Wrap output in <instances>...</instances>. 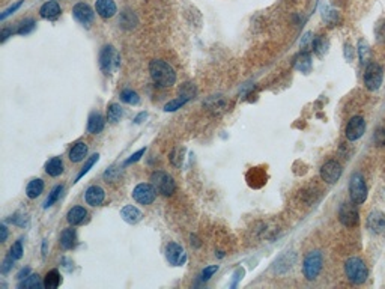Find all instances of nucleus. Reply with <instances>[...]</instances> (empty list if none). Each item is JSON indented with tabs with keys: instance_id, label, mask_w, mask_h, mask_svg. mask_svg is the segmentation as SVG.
Masks as SVG:
<instances>
[{
	"instance_id": "48",
	"label": "nucleus",
	"mask_w": 385,
	"mask_h": 289,
	"mask_svg": "<svg viewBox=\"0 0 385 289\" xmlns=\"http://www.w3.org/2000/svg\"><path fill=\"white\" fill-rule=\"evenodd\" d=\"M21 5H23V2H21V0H20V2H17V3H15V5H14V6H11V8H8V9H6V11H5V12H3V14H2V15H0V20H5V18H6V17H8V15H11V14H12V12H15V11H17V9H18V8H20V6H21Z\"/></svg>"
},
{
	"instance_id": "22",
	"label": "nucleus",
	"mask_w": 385,
	"mask_h": 289,
	"mask_svg": "<svg viewBox=\"0 0 385 289\" xmlns=\"http://www.w3.org/2000/svg\"><path fill=\"white\" fill-rule=\"evenodd\" d=\"M60 247L63 250H71L76 247L77 244V234H76V229L74 227H68V229H63L62 234H60Z\"/></svg>"
},
{
	"instance_id": "13",
	"label": "nucleus",
	"mask_w": 385,
	"mask_h": 289,
	"mask_svg": "<svg viewBox=\"0 0 385 289\" xmlns=\"http://www.w3.org/2000/svg\"><path fill=\"white\" fill-rule=\"evenodd\" d=\"M73 15L82 24H91L95 18V12L88 3H77L73 8Z\"/></svg>"
},
{
	"instance_id": "35",
	"label": "nucleus",
	"mask_w": 385,
	"mask_h": 289,
	"mask_svg": "<svg viewBox=\"0 0 385 289\" xmlns=\"http://www.w3.org/2000/svg\"><path fill=\"white\" fill-rule=\"evenodd\" d=\"M188 101H190L188 98L179 95V98H176V99H173V101H169V102L164 105V110H166V111H175V110L181 108L184 104H187Z\"/></svg>"
},
{
	"instance_id": "10",
	"label": "nucleus",
	"mask_w": 385,
	"mask_h": 289,
	"mask_svg": "<svg viewBox=\"0 0 385 289\" xmlns=\"http://www.w3.org/2000/svg\"><path fill=\"white\" fill-rule=\"evenodd\" d=\"M342 174H343V169H342L340 163L336 160H328L320 167V178L327 184H336L340 180Z\"/></svg>"
},
{
	"instance_id": "38",
	"label": "nucleus",
	"mask_w": 385,
	"mask_h": 289,
	"mask_svg": "<svg viewBox=\"0 0 385 289\" xmlns=\"http://www.w3.org/2000/svg\"><path fill=\"white\" fill-rule=\"evenodd\" d=\"M327 41L324 39V38H314V39H311V48L319 54V56H322L325 51H327Z\"/></svg>"
},
{
	"instance_id": "25",
	"label": "nucleus",
	"mask_w": 385,
	"mask_h": 289,
	"mask_svg": "<svg viewBox=\"0 0 385 289\" xmlns=\"http://www.w3.org/2000/svg\"><path fill=\"white\" fill-rule=\"evenodd\" d=\"M63 169H65V167H63V161H62L60 157H54V158L48 160L47 164H45V172H47L50 177H53V178L60 177V175L63 174Z\"/></svg>"
},
{
	"instance_id": "6",
	"label": "nucleus",
	"mask_w": 385,
	"mask_h": 289,
	"mask_svg": "<svg viewBox=\"0 0 385 289\" xmlns=\"http://www.w3.org/2000/svg\"><path fill=\"white\" fill-rule=\"evenodd\" d=\"M367 186L361 174L355 172L349 180V196L351 200L357 205H361L367 199Z\"/></svg>"
},
{
	"instance_id": "53",
	"label": "nucleus",
	"mask_w": 385,
	"mask_h": 289,
	"mask_svg": "<svg viewBox=\"0 0 385 289\" xmlns=\"http://www.w3.org/2000/svg\"><path fill=\"white\" fill-rule=\"evenodd\" d=\"M145 118H146V113H140V114L136 118V121H134V122H136V124H140V122H142V119H145Z\"/></svg>"
},
{
	"instance_id": "23",
	"label": "nucleus",
	"mask_w": 385,
	"mask_h": 289,
	"mask_svg": "<svg viewBox=\"0 0 385 289\" xmlns=\"http://www.w3.org/2000/svg\"><path fill=\"white\" fill-rule=\"evenodd\" d=\"M120 217H122L126 223H130V224H136L137 221H140V220H142L143 214H142V211H140L139 208H136V206H133V205H126V206H123V208H122V211H120Z\"/></svg>"
},
{
	"instance_id": "19",
	"label": "nucleus",
	"mask_w": 385,
	"mask_h": 289,
	"mask_svg": "<svg viewBox=\"0 0 385 289\" xmlns=\"http://www.w3.org/2000/svg\"><path fill=\"white\" fill-rule=\"evenodd\" d=\"M60 12H62V11H60V5H59L56 0H48V2H45V3L41 6V9H39V15H41L42 18H45V20H53V18H56Z\"/></svg>"
},
{
	"instance_id": "36",
	"label": "nucleus",
	"mask_w": 385,
	"mask_h": 289,
	"mask_svg": "<svg viewBox=\"0 0 385 289\" xmlns=\"http://www.w3.org/2000/svg\"><path fill=\"white\" fill-rule=\"evenodd\" d=\"M33 29H35V21H33L32 18H27V20H23V21L20 23V26H18V29H17V33H18V35H27V33H30Z\"/></svg>"
},
{
	"instance_id": "28",
	"label": "nucleus",
	"mask_w": 385,
	"mask_h": 289,
	"mask_svg": "<svg viewBox=\"0 0 385 289\" xmlns=\"http://www.w3.org/2000/svg\"><path fill=\"white\" fill-rule=\"evenodd\" d=\"M123 116V110L119 104H110L107 108V121L110 124H117Z\"/></svg>"
},
{
	"instance_id": "5",
	"label": "nucleus",
	"mask_w": 385,
	"mask_h": 289,
	"mask_svg": "<svg viewBox=\"0 0 385 289\" xmlns=\"http://www.w3.org/2000/svg\"><path fill=\"white\" fill-rule=\"evenodd\" d=\"M322 264H324V259H322V253L314 250V252H310L304 262H302V273L305 276L307 280H314L320 270H322Z\"/></svg>"
},
{
	"instance_id": "31",
	"label": "nucleus",
	"mask_w": 385,
	"mask_h": 289,
	"mask_svg": "<svg viewBox=\"0 0 385 289\" xmlns=\"http://www.w3.org/2000/svg\"><path fill=\"white\" fill-rule=\"evenodd\" d=\"M120 101H123L125 104H130V105H137L140 102V96L137 92H134L131 89H123L120 92Z\"/></svg>"
},
{
	"instance_id": "7",
	"label": "nucleus",
	"mask_w": 385,
	"mask_h": 289,
	"mask_svg": "<svg viewBox=\"0 0 385 289\" xmlns=\"http://www.w3.org/2000/svg\"><path fill=\"white\" fill-rule=\"evenodd\" d=\"M384 82V70L379 64L370 62L364 71V85L369 91H378Z\"/></svg>"
},
{
	"instance_id": "26",
	"label": "nucleus",
	"mask_w": 385,
	"mask_h": 289,
	"mask_svg": "<svg viewBox=\"0 0 385 289\" xmlns=\"http://www.w3.org/2000/svg\"><path fill=\"white\" fill-rule=\"evenodd\" d=\"M44 192V181L41 180V178H35V180H32L29 184H27V187H26V196L29 197V199H36V197H39L41 194Z\"/></svg>"
},
{
	"instance_id": "46",
	"label": "nucleus",
	"mask_w": 385,
	"mask_h": 289,
	"mask_svg": "<svg viewBox=\"0 0 385 289\" xmlns=\"http://www.w3.org/2000/svg\"><path fill=\"white\" fill-rule=\"evenodd\" d=\"M9 221L14 223V224H17V226H24V224L27 223V218L23 217V215H20V214H14V215H11Z\"/></svg>"
},
{
	"instance_id": "42",
	"label": "nucleus",
	"mask_w": 385,
	"mask_h": 289,
	"mask_svg": "<svg viewBox=\"0 0 385 289\" xmlns=\"http://www.w3.org/2000/svg\"><path fill=\"white\" fill-rule=\"evenodd\" d=\"M217 270H218V265H211V267H206L203 271H202V276H200V279L203 280V282H206V280H209L215 273H217Z\"/></svg>"
},
{
	"instance_id": "37",
	"label": "nucleus",
	"mask_w": 385,
	"mask_h": 289,
	"mask_svg": "<svg viewBox=\"0 0 385 289\" xmlns=\"http://www.w3.org/2000/svg\"><path fill=\"white\" fill-rule=\"evenodd\" d=\"M179 95L185 96V98H188V99H192V98H196V95H197V89H196V86L191 85V83H184V85L179 88Z\"/></svg>"
},
{
	"instance_id": "16",
	"label": "nucleus",
	"mask_w": 385,
	"mask_h": 289,
	"mask_svg": "<svg viewBox=\"0 0 385 289\" xmlns=\"http://www.w3.org/2000/svg\"><path fill=\"white\" fill-rule=\"evenodd\" d=\"M95 11L101 18L107 20V18H111L117 12V8L113 0H96Z\"/></svg>"
},
{
	"instance_id": "24",
	"label": "nucleus",
	"mask_w": 385,
	"mask_h": 289,
	"mask_svg": "<svg viewBox=\"0 0 385 289\" xmlns=\"http://www.w3.org/2000/svg\"><path fill=\"white\" fill-rule=\"evenodd\" d=\"M86 155H88V145H86L85 142H77V143L71 148V151H70V160H71L73 163H80V161H83V160L86 158Z\"/></svg>"
},
{
	"instance_id": "18",
	"label": "nucleus",
	"mask_w": 385,
	"mask_h": 289,
	"mask_svg": "<svg viewBox=\"0 0 385 289\" xmlns=\"http://www.w3.org/2000/svg\"><path fill=\"white\" fill-rule=\"evenodd\" d=\"M85 199H86V203L91 205V206H99L104 199H105V192L99 187V186H91L86 193H85Z\"/></svg>"
},
{
	"instance_id": "52",
	"label": "nucleus",
	"mask_w": 385,
	"mask_h": 289,
	"mask_svg": "<svg viewBox=\"0 0 385 289\" xmlns=\"http://www.w3.org/2000/svg\"><path fill=\"white\" fill-rule=\"evenodd\" d=\"M0 232H2L0 241H2V243H5V241H6V238H8V229H6V226H5V224H2V226H0Z\"/></svg>"
},
{
	"instance_id": "47",
	"label": "nucleus",
	"mask_w": 385,
	"mask_h": 289,
	"mask_svg": "<svg viewBox=\"0 0 385 289\" xmlns=\"http://www.w3.org/2000/svg\"><path fill=\"white\" fill-rule=\"evenodd\" d=\"M324 18H327V21H328V23L336 24V23H337V20H339V12H337V11H328L327 14L324 12Z\"/></svg>"
},
{
	"instance_id": "3",
	"label": "nucleus",
	"mask_w": 385,
	"mask_h": 289,
	"mask_svg": "<svg viewBox=\"0 0 385 289\" xmlns=\"http://www.w3.org/2000/svg\"><path fill=\"white\" fill-rule=\"evenodd\" d=\"M120 67V54L113 45H105L99 53V68L104 74H113Z\"/></svg>"
},
{
	"instance_id": "15",
	"label": "nucleus",
	"mask_w": 385,
	"mask_h": 289,
	"mask_svg": "<svg viewBox=\"0 0 385 289\" xmlns=\"http://www.w3.org/2000/svg\"><path fill=\"white\" fill-rule=\"evenodd\" d=\"M203 105H205L209 111H212L214 114H221L223 111H226V110L229 108V102H227V99L223 95L209 96V98L203 102Z\"/></svg>"
},
{
	"instance_id": "51",
	"label": "nucleus",
	"mask_w": 385,
	"mask_h": 289,
	"mask_svg": "<svg viewBox=\"0 0 385 289\" xmlns=\"http://www.w3.org/2000/svg\"><path fill=\"white\" fill-rule=\"evenodd\" d=\"M29 273H30V268H21L20 273L17 274V279H18V280H23V279H26V277L29 276Z\"/></svg>"
},
{
	"instance_id": "34",
	"label": "nucleus",
	"mask_w": 385,
	"mask_h": 289,
	"mask_svg": "<svg viewBox=\"0 0 385 289\" xmlns=\"http://www.w3.org/2000/svg\"><path fill=\"white\" fill-rule=\"evenodd\" d=\"M184 154H185V149L184 148H175L170 154V163L175 166V167H181L182 163H184Z\"/></svg>"
},
{
	"instance_id": "14",
	"label": "nucleus",
	"mask_w": 385,
	"mask_h": 289,
	"mask_svg": "<svg viewBox=\"0 0 385 289\" xmlns=\"http://www.w3.org/2000/svg\"><path fill=\"white\" fill-rule=\"evenodd\" d=\"M367 229L373 234L385 232V214L381 211H372L367 217Z\"/></svg>"
},
{
	"instance_id": "8",
	"label": "nucleus",
	"mask_w": 385,
	"mask_h": 289,
	"mask_svg": "<svg viewBox=\"0 0 385 289\" xmlns=\"http://www.w3.org/2000/svg\"><path fill=\"white\" fill-rule=\"evenodd\" d=\"M339 220L345 227H355L360 221V212L357 208V203L354 202H345L342 203L339 209Z\"/></svg>"
},
{
	"instance_id": "1",
	"label": "nucleus",
	"mask_w": 385,
	"mask_h": 289,
	"mask_svg": "<svg viewBox=\"0 0 385 289\" xmlns=\"http://www.w3.org/2000/svg\"><path fill=\"white\" fill-rule=\"evenodd\" d=\"M149 73L154 80V83L160 88H170L176 83V73L164 61L155 59L149 64Z\"/></svg>"
},
{
	"instance_id": "30",
	"label": "nucleus",
	"mask_w": 385,
	"mask_h": 289,
	"mask_svg": "<svg viewBox=\"0 0 385 289\" xmlns=\"http://www.w3.org/2000/svg\"><path fill=\"white\" fill-rule=\"evenodd\" d=\"M119 24L123 27V29H133L136 24H137V18H136V15L133 14V12H130V11H125V12H122V15H120V20H119Z\"/></svg>"
},
{
	"instance_id": "50",
	"label": "nucleus",
	"mask_w": 385,
	"mask_h": 289,
	"mask_svg": "<svg viewBox=\"0 0 385 289\" xmlns=\"http://www.w3.org/2000/svg\"><path fill=\"white\" fill-rule=\"evenodd\" d=\"M12 33H14V30H12V29H6V27H5V29L2 30V33H0V36H2V42H5V41H6V39H8Z\"/></svg>"
},
{
	"instance_id": "41",
	"label": "nucleus",
	"mask_w": 385,
	"mask_h": 289,
	"mask_svg": "<svg viewBox=\"0 0 385 289\" xmlns=\"http://www.w3.org/2000/svg\"><path fill=\"white\" fill-rule=\"evenodd\" d=\"M373 140H375L376 146H385V127H379L375 131Z\"/></svg>"
},
{
	"instance_id": "39",
	"label": "nucleus",
	"mask_w": 385,
	"mask_h": 289,
	"mask_svg": "<svg viewBox=\"0 0 385 289\" xmlns=\"http://www.w3.org/2000/svg\"><path fill=\"white\" fill-rule=\"evenodd\" d=\"M98 158H99V155H98V154H94V155H92V157L86 161V164H85V166L82 167V170L79 172V175H77L76 181H80V180H82V178H83V177H85L89 170H91V167H92L96 161H98Z\"/></svg>"
},
{
	"instance_id": "12",
	"label": "nucleus",
	"mask_w": 385,
	"mask_h": 289,
	"mask_svg": "<svg viewBox=\"0 0 385 289\" xmlns=\"http://www.w3.org/2000/svg\"><path fill=\"white\" fill-rule=\"evenodd\" d=\"M166 258L173 267H181L187 262V253L178 243H169L166 247Z\"/></svg>"
},
{
	"instance_id": "40",
	"label": "nucleus",
	"mask_w": 385,
	"mask_h": 289,
	"mask_svg": "<svg viewBox=\"0 0 385 289\" xmlns=\"http://www.w3.org/2000/svg\"><path fill=\"white\" fill-rule=\"evenodd\" d=\"M9 255H11L15 261L21 259V256H23V244H21V240H20V241H17V243L11 247Z\"/></svg>"
},
{
	"instance_id": "4",
	"label": "nucleus",
	"mask_w": 385,
	"mask_h": 289,
	"mask_svg": "<svg viewBox=\"0 0 385 289\" xmlns=\"http://www.w3.org/2000/svg\"><path fill=\"white\" fill-rule=\"evenodd\" d=\"M151 184L154 186V189L157 193L163 194V196H172L176 192V184L173 181V178L161 170H157L151 175Z\"/></svg>"
},
{
	"instance_id": "45",
	"label": "nucleus",
	"mask_w": 385,
	"mask_h": 289,
	"mask_svg": "<svg viewBox=\"0 0 385 289\" xmlns=\"http://www.w3.org/2000/svg\"><path fill=\"white\" fill-rule=\"evenodd\" d=\"M145 152H146V148L139 149V151H137V152H134V154H133V155H131V157H130V158H128L123 164H125V166H130V164H133V163L139 161V160L145 155Z\"/></svg>"
},
{
	"instance_id": "29",
	"label": "nucleus",
	"mask_w": 385,
	"mask_h": 289,
	"mask_svg": "<svg viewBox=\"0 0 385 289\" xmlns=\"http://www.w3.org/2000/svg\"><path fill=\"white\" fill-rule=\"evenodd\" d=\"M38 286H41V279L38 274H30L26 279H23L18 285L20 289H36Z\"/></svg>"
},
{
	"instance_id": "21",
	"label": "nucleus",
	"mask_w": 385,
	"mask_h": 289,
	"mask_svg": "<svg viewBox=\"0 0 385 289\" xmlns=\"http://www.w3.org/2000/svg\"><path fill=\"white\" fill-rule=\"evenodd\" d=\"M311 56H310V53H307V51H301L296 57H295V61H293V67H295V70L296 71H301V73H304V74H308L310 71H311Z\"/></svg>"
},
{
	"instance_id": "20",
	"label": "nucleus",
	"mask_w": 385,
	"mask_h": 289,
	"mask_svg": "<svg viewBox=\"0 0 385 289\" xmlns=\"http://www.w3.org/2000/svg\"><path fill=\"white\" fill-rule=\"evenodd\" d=\"M105 127V119L99 111H92L88 119V133L91 134H99Z\"/></svg>"
},
{
	"instance_id": "33",
	"label": "nucleus",
	"mask_w": 385,
	"mask_h": 289,
	"mask_svg": "<svg viewBox=\"0 0 385 289\" xmlns=\"http://www.w3.org/2000/svg\"><path fill=\"white\" fill-rule=\"evenodd\" d=\"M358 54H360V62L363 65H366L370 59V47L366 41L358 42Z\"/></svg>"
},
{
	"instance_id": "27",
	"label": "nucleus",
	"mask_w": 385,
	"mask_h": 289,
	"mask_svg": "<svg viewBox=\"0 0 385 289\" xmlns=\"http://www.w3.org/2000/svg\"><path fill=\"white\" fill-rule=\"evenodd\" d=\"M62 283V276L57 270H51L44 277V286L47 289H56Z\"/></svg>"
},
{
	"instance_id": "2",
	"label": "nucleus",
	"mask_w": 385,
	"mask_h": 289,
	"mask_svg": "<svg viewBox=\"0 0 385 289\" xmlns=\"http://www.w3.org/2000/svg\"><path fill=\"white\" fill-rule=\"evenodd\" d=\"M345 274L349 282L354 285H361L367 280L369 277V270L364 264L363 259L360 258H349L345 262Z\"/></svg>"
},
{
	"instance_id": "49",
	"label": "nucleus",
	"mask_w": 385,
	"mask_h": 289,
	"mask_svg": "<svg viewBox=\"0 0 385 289\" xmlns=\"http://www.w3.org/2000/svg\"><path fill=\"white\" fill-rule=\"evenodd\" d=\"M345 57L352 61L354 59V50H352V45L351 44H345Z\"/></svg>"
},
{
	"instance_id": "43",
	"label": "nucleus",
	"mask_w": 385,
	"mask_h": 289,
	"mask_svg": "<svg viewBox=\"0 0 385 289\" xmlns=\"http://www.w3.org/2000/svg\"><path fill=\"white\" fill-rule=\"evenodd\" d=\"M14 261H15V259H14L11 255H9V256H6V258L3 259V262H2V268H0L3 274H8V273L12 270V267H14Z\"/></svg>"
},
{
	"instance_id": "9",
	"label": "nucleus",
	"mask_w": 385,
	"mask_h": 289,
	"mask_svg": "<svg viewBox=\"0 0 385 289\" xmlns=\"http://www.w3.org/2000/svg\"><path fill=\"white\" fill-rule=\"evenodd\" d=\"M364 131H366V121H364L363 116L357 114V116H352L349 119V122L346 124L345 134H346L348 140L355 142V140H358L364 136Z\"/></svg>"
},
{
	"instance_id": "11",
	"label": "nucleus",
	"mask_w": 385,
	"mask_h": 289,
	"mask_svg": "<svg viewBox=\"0 0 385 289\" xmlns=\"http://www.w3.org/2000/svg\"><path fill=\"white\" fill-rule=\"evenodd\" d=\"M133 197L137 203L140 205H151L155 197H157V190L154 189L152 184H139L133 190Z\"/></svg>"
},
{
	"instance_id": "17",
	"label": "nucleus",
	"mask_w": 385,
	"mask_h": 289,
	"mask_svg": "<svg viewBox=\"0 0 385 289\" xmlns=\"http://www.w3.org/2000/svg\"><path fill=\"white\" fill-rule=\"evenodd\" d=\"M86 218H88V211L85 206H73L67 214V220L71 226H80L86 221Z\"/></svg>"
},
{
	"instance_id": "44",
	"label": "nucleus",
	"mask_w": 385,
	"mask_h": 289,
	"mask_svg": "<svg viewBox=\"0 0 385 289\" xmlns=\"http://www.w3.org/2000/svg\"><path fill=\"white\" fill-rule=\"evenodd\" d=\"M375 35H376V41H378V42L385 44V21H381V23L376 26Z\"/></svg>"
},
{
	"instance_id": "32",
	"label": "nucleus",
	"mask_w": 385,
	"mask_h": 289,
	"mask_svg": "<svg viewBox=\"0 0 385 289\" xmlns=\"http://www.w3.org/2000/svg\"><path fill=\"white\" fill-rule=\"evenodd\" d=\"M62 192H63V186H56L51 192L48 193V197H47L45 202H44V208H50L53 203H56L57 199L60 197Z\"/></svg>"
}]
</instances>
